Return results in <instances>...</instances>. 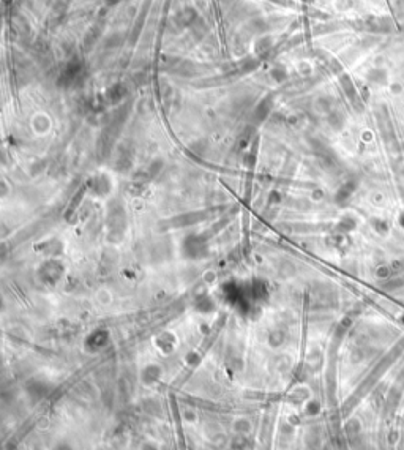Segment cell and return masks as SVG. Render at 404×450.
<instances>
[{
	"label": "cell",
	"instance_id": "cell-1",
	"mask_svg": "<svg viewBox=\"0 0 404 450\" xmlns=\"http://www.w3.org/2000/svg\"><path fill=\"white\" fill-rule=\"evenodd\" d=\"M346 432L349 433V434H355V433H358V432H360V425H358V423H357L355 420H352V422L347 423Z\"/></svg>",
	"mask_w": 404,
	"mask_h": 450
}]
</instances>
